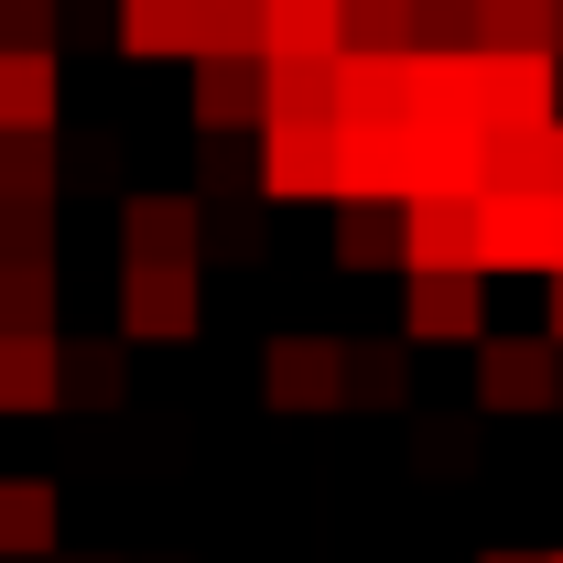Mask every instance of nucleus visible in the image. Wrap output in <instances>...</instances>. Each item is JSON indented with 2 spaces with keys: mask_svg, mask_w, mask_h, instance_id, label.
Wrapping results in <instances>:
<instances>
[{
  "mask_svg": "<svg viewBox=\"0 0 563 563\" xmlns=\"http://www.w3.org/2000/svg\"><path fill=\"white\" fill-rule=\"evenodd\" d=\"M563 120V55H477V131H553Z\"/></svg>",
  "mask_w": 563,
  "mask_h": 563,
  "instance_id": "obj_1",
  "label": "nucleus"
},
{
  "mask_svg": "<svg viewBox=\"0 0 563 563\" xmlns=\"http://www.w3.org/2000/svg\"><path fill=\"white\" fill-rule=\"evenodd\" d=\"M401 272H488V217H477V196H412L401 207Z\"/></svg>",
  "mask_w": 563,
  "mask_h": 563,
  "instance_id": "obj_5",
  "label": "nucleus"
},
{
  "mask_svg": "<svg viewBox=\"0 0 563 563\" xmlns=\"http://www.w3.org/2000/svg\"><path fill=\"white\" fill-rule=\"evenodd\" d=\"M196 196H207V207L261 196V131H207V152H196Z\"/></svg>",
  "mask_w": 563,
  "mask_h": 563,
  "instance_id": "obj_22",
  "label": "nucleus"
},
{
  "mask_svg": "<svg viewBox=\"0 0 563 563\" xmlns=\"http://www.w3.org/2000/svg\"><path fill=\"white\" fill-rule=\"evenodd\" d=\"M553 55H563V0H553Z\"/></svg>",
  "mask_w": 563,
  "mask_h": 563,
  "instance_id": "obj_35",
  "label": "nucleus"
},
{
  "mask_svg": "<svg viewBox=\"0 0 563 563\" xmlns=\"http://www.w3.org/2000/svg\"><path fill=\"white\" fill-rule=\"evenodd\" d=\"M0 325H55V250L0 239Z\"/></svg>",
  "mask_w": 563,
  "mask_h": 563,
  "instance_id": "obj_20",
  "label": "nucleus"
},
{
  "mask_svg": "<svg viewBox=\"0 0 563 563\" xmlns=\"http://www.w3.org/2000/svg\"><path fill=\"white\" fill-rule=\"evenodd\" d=\"M542 563H563V553H542Z\"/></svg>",
  "mask_w": 563,
  "mask_h": 563,
  "instance_id": "obj_36",
  "label": "nucleus"
},
{
  "mask_svg": "<svg viewBox=\"0 0 563 563\" xmlns=\"http://www.w3.org/2000/svg\"><path fill=\"white\" fill-rule=\"evenodd\" d=\"M347 401H401V347H347Z\"/></svg>",
  "mask_w": 563,
  "mask_h": 563,
  "instance_id": "obj_29",
  "label": "nucleus"
},
{
  "mask_svg": "<svg viewBox=\"0 0 563 563\" xmlns=\"http://www.w3.org/2000/svg\"><path fill=\"white\" fill-rule=\"evenodd\" d=\"M272 120V55H196V131H261Z\"/></svg>",
  "mask_w": 563,
  "mask_h": 563,
  "instance_id": "obj_12",
  "label": "nucleus"
},
{
  "mask_svg": "<svg viewBox=\"0 0 563 563\" xmlns=\"http://www.w3.org/2000/svg\"><path fill=\"white\" fill-rule=\"evenodd\" d=\"M488 217V272H563V196H477Z\"/></svg>",
  "mask_w": 563,
  "mask_h": 563,
  "instance_id": "obj_7",
  "label": "nucleus"
},
{
  "mask_svg": "<svg viewBox=\"0 0 563 563\" xmlns=\"http://www.w3.org/2000/svg\"><path fill=\"white\" fill-rule=\"evenodd\" d=\"M412 196V131H347L336 120V196L325 207H401Z\"/></svg>",
  "mask_w": 563,
  "mask_h": 563,
  "instance_id": "obj_8",
  "label": "nucleus"
},
{
  "mask_svg": "<svg viewBox=\"0 0 563 563\" xmlns=\"http://www.w3.org/2000/svg\"><path fill=\"white\" fill-rule=\"evenodd\" d=\"M412 120L422 131H477V44L466 55H412Z\"/></svg>",
  "mask_w": 563,
  "mask_h": 563,
  "instance_id": "obj_17",
  "label": "nucleus"
},
{
  "mask_svg": "<svg viewBox=\"0 0 563 563\" xmlns=\"http://www.w3.org/2000/svg\"><path fill=\"white\" fill-rule=\"evenodd\" d=\"M120 261H196L207 272V196H120Z\"/></svg>",
  "mask_w": 563,
  "mask_h": 563,
  "instance_id": "obj_10",
  "label": "nucleus"
},
{
  "mask_svg": "<svg viewBox=\"0 0 563 563\" xmlns=\"http://www.w3.org/2000/svg\"><path fill=\"white\" fill-rule=\"evenodd\" d=\"M412 196H488V131H422L412 120Z\"/></svg>",
  "mask_w": 563,
  "mask_h": 563,
  "instance_id": "obj_16",
  "label": "nucleus"
},
{
  "mask_svg": "<svg viewBox=\"0 0 563 563\" xmlns=\"http://www.w3.org/2000/svg\"><path fill=\"white\" fill-rule=\"evenodd\" d=\"M120 55L131 66H196V0H120Z\"/></svg>",
  "mask_w": 563,
  "mask_h": 563,
  "instance_id": "obj_19",
  "label": "nucleus"
},
{
  "mask_svg": "<svg viewBox=\"0 0 563 563\" xmlns=\"http://www.w3.org/2000/svg\"><path fill=\"white\" fill-rule=\"evenodd\" d=\"M55 531H66V498L44 477H0V553H55Z\"/></svg>",
  "mask_w": 563,
  "mask_h": 563,
  "instance_id": "obj_21",
  "label": "nucleus"
},
{
  "mask_svg": "<svg viewBox=\"0 0 563 563\" xmlns=\"http://www.w3.org/2000/svg\"><path fill=\"white\" fill-rule=\"evenodd\" d=\"M261 55H282V66H336L347 55V0H261Z\"/></svg>",
  "mask_w": 563,
  "mask_h": 563,
  "instance_id": "obj_14",
  "label": "nucleus"
},
{
  "mask_svg": "<svg viewBox=\"0 0 563 563\" xmlns=\"http://www.w3.org/2000/svg\"><path fill=\"white\" fill-rule=\"evenodd\" d=\"M272 120H336V66H282L272 55Z\"/></svg>",
  "mask_w": 563,
  "mask_h": 563,
  "instance_id": "obj_26",
  "label": "nucleus"
},
{
  "mask_svg": "<svg viewBox=\"0 0 563 563\" xmlns=\"http://www.w3.org/2000/svg\"><path fill=\"white\" fill-rule=\"evenodd\" d=\"M261 250H272V207H261V196H239V207L207 217V261H239V272H250Z\"/></svg>",
  "mask_w": 563,
  "mask_h": 563,
  "instance_id": "obj_25",
  "label": "nucleus"
},
{
  "mask_svg": "<svg viewBox=\"0 0 563 563\" xmlns=\"http://www.w3.org/2000/svg\"><path fill=\"white\" fill-rule=\"evenodd\" d=\"M66 401V325H0V412Z\"/></svg>",
  "mask_w": 563,
  "mask_h": 563,
  "instance_id": "obj_13",
  "label": "nucleus"
},
{
  "mask_svg": "<svg viewBox=\"0 0 563 563\" xmlns=\"http://www.w3.org/2000/svg\"><path fill=\"white\" fill-rule=\"evenodd\" d=\"M261 196H336V120H261Z\"/></svg>",
  "mask_w": 563,
  "mask_h": 563,
  "instance_id": "obj_9",
  "label": "nucleus"
},
{
  "mask_svg": "<svg viewBox=\"0 0 563 563\" xmlns=\"http://www.w3.org/2000/svg\"><path fill=\"white\" fill-rule=\"evenodd\" d=\"M55 98H66L55 55H33V44H0V141H44V131H55Z\"/></svg>",
  "mask_w": 563,
  "mask_h": 563,
  "instance_id": "obj_15",
  "label": "nucleus"
},
{
  "mask_svg": "<svg viewBox=\"0 0 563 563\" xmlns=\"http://www.w3.org/2000/svg\"><path fill=\"white\" fill-rule=\"evenodd\" d=\"M553 196H563V120H553Z\"/></svg>",
  "mask_w": 563,
  "mask_h": 563,
  "instance_id": "obj_33",
  "label": "nucleus"
},
{
  "mask_svg": "<svg viewBox=\"0 0 563 563\" xmlns=\"http://www.w3.org/2000/svg\"><path fill=\"white\" fill-rule=\"evenodd\" d=\"M261 401L272 412H336L347 401V347L325 325H282L272 347H261Z\"/></svg>",
  "mask_w": 563,
  "mask_h": 563,
  "instance_id": "obj_3",
  "label": "nucleus"
},
{
  "mask_svg": "<svg viewBox=\"0 0 563 563\" xmlns=\"http://www.w3.org/2000/svg\"><path fill=\"white\" fill-rule=\"evenodd\" d=\"M488 272H401V347H477Z\"/></svg>",
  "mask_w": 563,
  "mask_h": 563,
  "instance_id": "obj_4",
  "label": "nucleus"
},
{
  "mask_svg": "<svg viewBox=\"0 0 563 563\" xmlns=\"http://www.w3.org/2000/svg\"><path fill=\"white\" fill-rule=\"evenodd\" d=\"M66 390L76 401H120V347H66Z\"/></svg>",
  "mask_w": 563,
  "mask_h": 563,
  "instance_id": "obj_30",
  "label": "nucleus"
},
{
  "mask_svg": "<svg viewBox=\"0 0 563 563\" xmlns=\"http://www.w3.org/2000/svg\"><path fill=\"white\" fill-rule=\"evenodd\" d=\"M44 22H55V0H0V44H33V55H55V44H44Z\"/></svg>",
  "mask_w": 563,
  "mask_h": 563,
  "instance_id": "obj_31",
  "label": "nucleus"
},
{
  "mask_svg": "<svg viewBox=\"0 0 563 563\" xmlns=\"http://www.w3.org/2000/svg\"><path fill=\"white\" fill-rule=\"evenodd\" d=\"M196 55H261V0H196Z\"/></svg>",
  "mask_w": 563,
  "mask_h": 563,
  "instance_id": "obj_27",
  "label": "nucleus"
},
{
  "mask_svg": "<svg viewBox=\"0 0 563 563\" xmlns=\"http://www.w3.org/2000/svg\"><path fill=\"white\" fill-rule=\"evenodd\" d=\"M336 120L347 131H412V55H336Z\"/></svg>",
  "mask_w": 563,
  "mask_h": 563,
  "instance_id": "obj_11",
  "label": "nucleus"
},
{
  "mask_svg": "<svg viewBox=\"0 0 563 563\" xmlns=\"http://www.w3.org/2000/svg\"><path fill=\"white\" fill-rule=\"evenodd\" d=\"M44 207H55V152L0 141V239H44Z\"/></svg>",
  "mask_w": 563,
  "mask_h": 563,
  "instance_id": "obj_18",
  "label": "nucleus"
},
{
  "mask_svg": "<svg viewBox=\"0 0 563 563\" xmlns=\"http://www.w3.org/2000/svg\"><path fill=\"white\" fill-rule=\"evenodd\" d=\"M477 563H542V553H477Z\"/></svg>",
  "mask_w": 563,
  "mask_h": 563,
  "instance_id": "obj_34",
  "label": "nucleus"
},
{
  "mask_svg": "<svg viewBox=\"0 0 563 563\" xmlns=\"http://www.w3.org/2000/svg\"><path fill=\"white\" fill-rule=\"evenodd\" d=\"M336 261L347 272H401V207H336Z\"/></svg>",
  "mask_w": 563,
  "mask_h": 563,
  "instance_id": "obj_24",
  "label": "nucleus"
},
{
  "mask_svg": "<svg viewBox=\"0 0 563 563\" xmlns=\"http://www.w3.org/2000/svg\"><path fill=\"white\" fill-rule=\"evenodd\" d=\"M477 401L488 412H553L563 401V347L553 336H477Z\"/></svg>",
  "mask_w": 563,
  "mask_h": 563,
  "instance_id": "obj_6",
  "label": "nucleus"
},
{
  "mask_svg": "<svg viewBox=\"0 0 563 563\" xmlns=\"http://www.w3.org/2000/svg\"><path fill=\"white\" fill-rule=\"evenodd\" d=\"M347 55H412V0H347Z\"/></svg>",
  "mask_w": 563,
  "mask_h": 563,
  "instance_id": "obj_28",
  "label": "nucleus"
},
{
  "mask_svg": "<svg viewBox=\"0 0 563 563\" xmlns=\"http://www.w3.org/2000/svg\"><path fill=\"white\" fill-rule=\"evenodd\" d=\"M542 336H553V347H563V272H553V314H542Z\"/></svg>",
  "mask_w": 563,
  "mask_h": 563,
  "instance_id": "obj_32",
  "label": "nucleus"
},
{
  "mask_svg": "<svg viewBox=\"0 0 563 563\" xmlns=\"http://www.w3.org/2000/svg\"><path fill=\"white\" fill-rule=\"evenodd\" d=\"M477 55H553V0H466Z\"/></svg>",
  "mask_w": 563,
  "mask_h": 563,
  "instance_id": "obj_23",
  "label": "nucleus"
},
{
  "mask_svg": "<svg viewBox=\"0 0 563 563\" xmlns=\"http://www.w3.org/2000/svg\"><path fill=\"white\" fill-rule=\"evenodd\" d=\"M196 303H207L196 261H120V336L131 347H185Z\"/></svg>",
  "mask_w": 563,
  "mask_h": 563,
  "instance_id": "obj_2",
  "label": "nucleus"
}]
</instances>
